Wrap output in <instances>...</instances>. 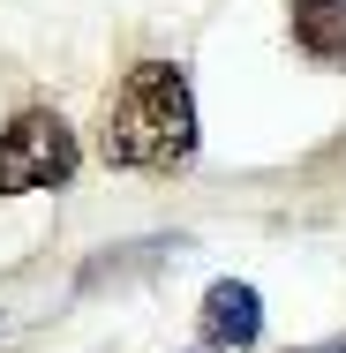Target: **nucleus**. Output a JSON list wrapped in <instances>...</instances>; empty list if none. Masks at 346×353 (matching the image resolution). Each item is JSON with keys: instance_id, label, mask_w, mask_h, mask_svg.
I'll return each mask as SVG.
<instances>
[{"instance_id": "1", "label": "nucleus", "mask_w": 346, "mask_h": 353, "mask_svg": "<svg viewBox=\"0 0 346 353\" xmlns=\"http://www.w3.org/2000/svg\"><path fill=\"white\" fill-rule=\"evenodd\" d=\"M106 165H128V173H181L196 158V90L173 61H136L121 75L113 105H106V128H98Z\"/></svg>"}, {"instance_id": "2", "label": "nucleus", "mask_w": 346, "mask_h": 353, "mask_svg": "<svg viewBox=\"0 0 346 353\" xmlns=\"http://www.w3.org/2000/svg\"><path fill=\"white\" fill-rule=\"evenodd\" d=\"M83 150H75V128L53 113V105H23L0 136V196H30V188H68Z\"/></svg>"}, {"instance_id": "3", "label": "nucleus", "mask_w": 346, "mask_h": 353, "mask_svg": "<svg viewBox=\"0 0 346 353\" xmlns=\"http://www.w3.org/2000/svg\"><path fill=\"white\" fill-rule=\"evenodd\" d=\"M196 331H204V346H211V353H241V346H256V339H264V301H256V285L218 279V285L204 293Z\"/></svg>"}, {"instance_id": "4", "label": "nucleus", "mask_w": 346, "mask_h": 353, "mask_svg": "<svg viewBox=\"0 0 346 353\" xmlns=\"http://www.w3.org/2000/svg\"><path fill=\"white\" fill-rule=\"evenodd\" d=\"M286 30L309 61L346 68V0H286Z\"/></svg>"}, {"instance_id": "5", "label": "nucleus", "mask_w": 346, "mask_h": 353, "mask_svg": "<svg viewBox=\"0 0 346 353\" xmlns=\"http://www.w3.org/2000/svg\"><path fill=\"white\" fill-rule=\"evenodd\" d=\"M331 353H346V346H331Z\"/></svg>"}]
</instances>
